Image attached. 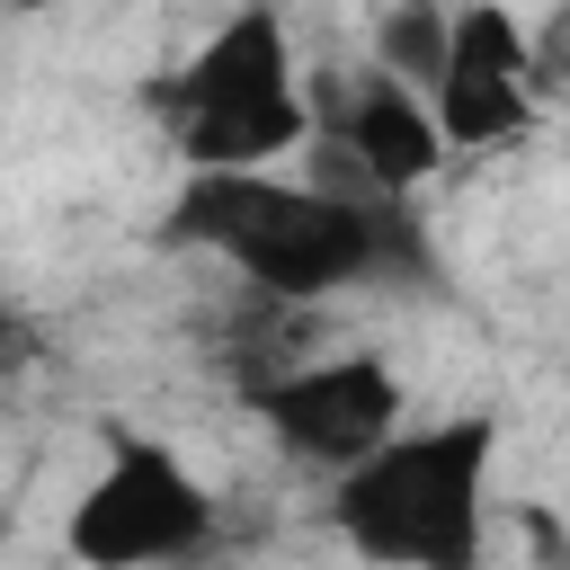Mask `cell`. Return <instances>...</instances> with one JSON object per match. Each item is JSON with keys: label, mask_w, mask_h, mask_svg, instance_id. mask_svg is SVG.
Here are the masks:
<instances>
[{"label": "cell", "mask_w": 570, "mask_h": 570, "mask_svg": "<svg viewBox=\"0 0 570 570\" xmlns=\"http://www.w3.org/2000/svg\"><path fill=\"white\" fill-rule=\"evenodd\" d=\"M249 410H258V428H267L285 454H303V463H321V472H347L356 454H374V445L401 428L410 392H401V374H392L383 356H321V365L267 374V383L249 392Z\"/></svg>", "instance_id": "6"}, {"label": "cell", "mask_w": 570, "mask_h": 570, "mask_svg": "<svg viewBox=\"0 0 570 570\" xmlns=\"http://www.w3.org/2000/svg\"><path fill=\"white\" fill-rule=\"evenodd\" d=\"M338 142H347V160H356V178H365L374 196H410V187L445 160L428 98L401 89L392 71H365V80L347 89V107H338Z\"/></svg>", "instance_id": "7"}, {"label": "cell", "mask_w": 570, "mask_h": 570, "mask_svg": "<svg viewBox=\"0 0 570 570\" xmlns=\"http://www.w3.org/2000/svg\"><path fill=\"white\" fill-rule=\"evenodd\" d=\"M428 116H436V142L454 151H499L534 125V98H543V71H534V36L508 0H463L445 9V53H436V80L419 89Z\"/></svg>", "instance_id": "5"}, {"label": "cell", "mask_w": 570, "mask_h": 570, "mask_svg": "<svg viewBox=\"0 0 570 570\" xmlns=\"http://www.w3.org/2000/svg\"><path fill=\"white\" fill-rule=\"evenodd\" d=\"M169 232L214 249L223 267H240L258 294H285V303L338 294V285L419 249L392 205L347 196V187H312V178H276V169H187Z\"/></svg>", "instance_id": "1"}, {"label": "cell", "mask_w": 570, "mask_h": 570, "mask_svg": "<svg viewBox=\"0 0 570 570\" xmlns=\"http://www.w3.org/2000/svg\"><path fill=\"white\" fill-rule=\"evenodd\" d=\"M169 134L187 169H276L285 151L312 142V107L294 89V45L267 0H240L160 89Z\"/></svg>", "instance_id": "3"}, {"label": "cell", "mask_w": 570, "mask_h": 570, "mask_svg": "<svg viewBox=\"0 0 570 570\" xmlns=\"http://www.w3.org/2000/svg\"><path fill=\"white\" fill-rule=\"evenodd\" d=\"M436 53H445V9H436V0L383 9V27H374V71H392L401 89H428V80H436Z\"/></svg>", "instance_id": "8"}, {"label": "cell", "mask_w": 570, "mask_h": 570, "mask_svg": "<svg viewBox=\"0 0 570 570\" xmlns=\"http://www.w3.org/2000/svg\"><path fill=\"white\" fill-rule=\"evenodd\" d=\"M205 534H214L205 481H196L160 436L107 428V463H98V481H89V490L71 499V517H62L71 561H80V570H160V561H187Z\"/></svg>", "instance_id": "4"}, {"label": "cell", "mask_w": 570, "mask_h": 570, "mask_svg": "<svg viewBox=\"0 0 570 570\" xmlns=\"http://www.w3.org/2000/svg\"><path fill=\"white\" fill-rule=\"evenodd\" d=\"M490 463H499L490 410H463L436 428H392L374 454L330 472V534L374 570H481Z\"/></svg>", "instance_id": "2"}, {"label": "cell", "mask_w": 570, "mask_h": 570, "mask_svg": "<svg viewBox=\"0 0 570 570\" xmlns=\"http://www.w3.org/2000/svg\"><path fill=\"white\" fill-rule=\"evenodd\" d=\"M9 9H53V0H9Z\"/></svg>", "instance_id": "9"}]
</instances>
